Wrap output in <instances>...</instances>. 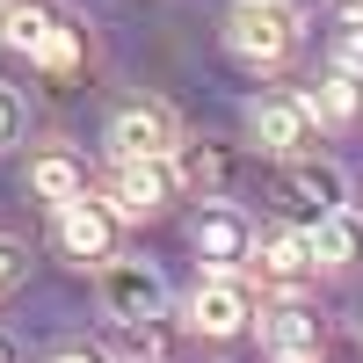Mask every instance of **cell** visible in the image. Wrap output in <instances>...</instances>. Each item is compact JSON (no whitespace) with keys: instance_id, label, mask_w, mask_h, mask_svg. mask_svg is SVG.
<instances>
[{"instance_id":"1","label":"cell","mask_w":363,"mask_h":363,"mask_svg":"<svg viewBox=\"0 0 363 363\" xmlns=\"http://www.w3.org/2000/svg\"><path fill=\"white\" fill-rule=\"evenodd\" d=\"M0 44L22 51L29 66H44L51 80L87 66V29L58 8V0H0Z\"/></svg>"},{"instance_id":"2","label":"cell","mask_w":363,"mask_h":363,"mask_svg":"<svg viewBox=\"0 0 363 363\" xmlns=\"http://www.w3.org/2000/svg\"><path fill=\"white\" fill-rule=\"evenodd\" d=\"M298 37H306V15L291 0H233V15H225V51L255 73H277L298 51Z\"/></svg>"},{"instance_id":"3","label":"cell","mask_w":363,"mask_h":363,"mask_svg":"<svg viewBox=\"0 0 363 363\" xmlns=\"http://www.w3.org/2000/svg\"><path fill=\"white\" fill-rule=\"evenodd\" d=\"M95 291H102V313H109L116 327L160 320V306H167V277H160L153 262H138V255H109Z\"/></svg>"},{"instance_id":"4","label":"cell","mask_w":363,"mask_h":363,"mask_svg":"<svg viewBox=\"0 0 363 363\" xmlns=\"http://www.w3.org/2000/svg\"><path fill=\"white\" fill-rule=\"evenodd\" d=\"M189 327H196L203 342L247 335V327H255V298H247V284H240L233 269H203L196 291H189Z\"/></svg>"},{"instance_id":"5","label":"cell","mask_w":363,"mask_h":363,"mask_svg":"<svg viewBox=\"0 0 363 363\" xmlns=\"http://www.w3.org/2000/svg\"><path fill=\"white\" fill-rule=\"evenodd\" d=\"M182 196V167H174V153H145V160H116V189H109V203H116V218H160V211Z\"/></svg>"},{"instance_id":"6","label":"cell","mask_w":363,"mask_h":363,"mask_svg":"<svg viewBox=\"0 0 363 363\" xmlns=\"http://www.w3.org/2000/svg\"><path fill=\"white\" fill-rule=\"evenodd\" d=\"M189 247H196L203 269H240V262H255V225H247V211L225 203V196H203L196 225H189Z\"/></svg>"},{"instance_id":"7","label":"cell","mask_w":363,"mask_h":363,"mask_svg":"<svg viewBox=\"0 0 363 363\" xmlns=\"http://www.w3.org/2000/svg\"><path fill=\"white\" fill-rule=\"evenodd\" d=\"M277 196L313 225V218H327V211H342V203H349V174H342V160L291 153V160H284V182H277Z\"/></svg>"},{"instance_id":"8","label":"cell","mask_w":363,"mask_h":363,"mask_svg":"<svg viewBox=\"0 0 363 363\" xmlns=\"http://www.w3.org/2000/svg\"><path fill=\"white\" fill-rule=\"evenodd\" d=\"M247 138L262 145V153H277V160L313 153V109H306V95H255L247 102Z\"/></svg>"},{"instance_id":"9","label":"cell","mask_w":363,"mask_h":363,"mask_svg":"<svg viewBox=\"0 0 363 363\" xmlns=\"http://www.w3.org/2000/svg\"><path fill=\"white\" fill-rule=\"evenodd\" d=\"M182 145V124L167 102H124L109 116V153L116 160H145V153H174Z\"/></svg>"},{"instance_id":"10","label":"cell","mask_w":363,"mask_h":363,"mask_svg":"<svg viewBox=\"0 0 363 363\" xmlns=\"http://www.w3.org/2000/svg\"><path fill=\"white\" fill-rule=\"evenodd\" d=\"M58 247H66L73 262H109V247H116V203H95V196L58 203Z\"/></svg>"},{"instance_id":"11","label":"cell","mask_w":363,"mask_h":363,"mask_svg":"<svg viewBox=\"0 0 363 363\" xmlns=\"http://www.w3.org/2000/svg\"><path fill=\"white\" fill-rule=\"evenodd\" d=\"M255 269H262L269 284L298 291V284L320 269V262H313V233H306V225H269V233H255Z\"/></svg>"},{"instance_id":"12","label":"cell","mask_w":363,"mask_h":363,"mask_svg":"<svg viewBox=\"0 0 363 363\" xmlns=\"http://www.w3.org/2000/svg\"><path fill=\"white\" fill-rule=\"evenodd\" d=\"M174 167H182V189H196V196H233V182H240V145H225V138L174 145Z\"/></svg>"},{"instance_id":"13","label":"cell","mask_w":363,"mask_h":363,"mask_svg":"<svg viewBox=\"0 0 363 363\" xmlns=\"http://www.w3.org/2000/svg\"><path fill=\"white\" fill-rule=\"evenodd\" d=\"M262 349L269 356H320V313L306 298H277L262 313Z\"/></svg>"},{"instance_id":"14","label":"cell","mask_w":363,"mask_h":363,"mask_svg":"<svg viewBox=\"0 0 363 363\" xmlns=\"http://www.w3.org/2000/svg\"><path fill=\"white\" fill-rule=\"evenodd\" d=\"M306 109H313V124H327V131L356 124V116H363V73H349V66H327V73L306 87Z\"/></svg>"},{"instance_id":"15","label":"cell","mask_w":363,"mask_h":363,"mask_svg":"<svg viewBox=\"0 0 363 363\" xmlns=\"http://www.w3.org/2000/svg\"><path fill=\"white\" fill-rule=\"evenodd\" d=\"M29 196H44L51 211L73 203V196H87V167L66 153V145H44V153L29 160Z\"/></svg>"},{"instance_id":"16","label":"cell","mask_w":363,"mask_h":363,"mask_svg":"<svg viewBox=\"0 0 363 363\" xmlns=\"http://www.w3.org/2000/svg\"><path fill=\"white\" fill-rule=\"evenodd\" d=\"M306 233H313V262H320V269H349V262H363V218H356L349 203L327 211V218H313Z\"/></svg>"},{"instance_id":"17","label":"cell","mask_w":363,"mask_h":363,"mask_svg":"<svg viewBox=\"0 0 363 363\" xmlns=\"http://www.w3.org/2000/svg\"><path fill=\"white\" fill-rule=\"evenodd\" d=\"M335 66H349V73H363V8L335 29Z\"/></svg>"},{"instance_id":"18","label":"cell","mask_w":363,"mask_h":363,"mask_svg":"<svg viewBox=\"0 0 363 363\" xmlns=\"http://www.w3.org/2000/svg\"><path fill=\"white\" fill-rule=\"evenodd\" d=\"M29 277V247H22V240H8V233H0V298H8L15 284Z\"/></svg>"},{"instance_id":"19","label":"cell","mask_w":363,"mask_h":363,"mask_svg":"<svg viewBox=\"0 0 363 363\" xmlns=\"http://www.w3.org/2000/svg\"><path fill=\"white\" fill-rule=\"evenodd\" d=\"M15 138H22V95H15L8 80H0V153H8Z\"/></svg>"},{"instance_id":"20","label":"cell","mask_w":363,"mask_h":363,"mask_svg":"<svg viewBox=\"0 0 363 363\" xmlns=\"http://www.w3.org/2000/svg\"><path fill=\"white\" fill-rule=\"evenodd\" d=\"M51 363H116V356H109V349H95V342H66Z\"/></svg>"},{"instance_id":"21","label":"cell","mask_w":363,"mask_h":363,"mask_svg":"<svg viewBox=\"0 0 363 363\" xmlns=\"http://www.w3.org/2000/svg\"><path fill=\"white\" fill-rule=\"evenodd\" d=\"M0 363H22V349H15V335L0 327Z\"/></svg>"},{"instance_id":"22","label":"cell","mask_w":363,"mask_h":363,"mask_svg":"<svg viewBox=\"0 0 363 363\" xmlns=\"http://www.w3.org/2000/svg\"><path fill=\"white\" fill-rule=\"evenodd\" d=\"M277 363H320V356H277Z\"/></svg>"},{"instance_id":"23","label":"cell","mask_w":363,"mask_h":363,"mask_svg":"<svg viewBox=\"0 0 363 363\" xmlns=\"http://www.w3.org/2000/svg\"><path fill=\"white\" fill-rule=\"evenodd\" d=\"M138 363H160V356H138Z\"/></svg>"}]
</instances>
